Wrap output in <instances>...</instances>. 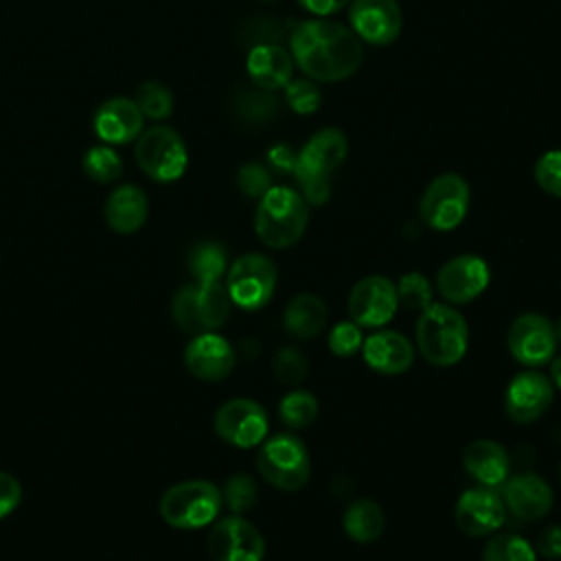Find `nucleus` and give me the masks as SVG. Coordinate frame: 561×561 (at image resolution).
<instances>
[{
	"label": "nucleus",
	"mask_w": 561,
	"mask_h": 561,
	"mask_svg": "<svg viewBox=\"0 0 561 561\" xmlns=\"http://www.w3.org/2000/svg\"><path fill=\"white\" fill-rule=\"evenodd\" d=\"M230 296L221 280H195L173 296V320L186 333L219 329L230 316Z\"/></svg>",
	"instance_id": "5"
},
{
	"label": "nucleus",
	"mask_w": 561,
	"mask_h": 561,
	"mask_svg": "<svg viewBox=\"0 0 561 561\" xmlns=\"http://www.w3.org/2000/svg\"><path fill=\"white\" fill-rule=\"evenodd\" d=\"M559 480H561V467H559Z\"/></svg>",
	"instance_id": "47"
},
{
	"label": "nucleus",
	"mask_w": 561,
	"mask_h": 561,
	"mask_svg": "<svg viewBox=\"0 0 561 561\" xmlns=\"http://www.w3.org/2000/svg\"><path fill=\"white\" fill-rule=\"evenodd\" d=\"M188 270L195 280H221L226 272V252L221 245L204 241L188 254Z\"/></svg>",
	"instance_id": "29"
},
{
	"label": "nucleus",
	"mask_w": 561,
	"mask_h": 561,
	"mask_svg": "<svg viewBox=\"0 0 561 561\" xmlns=\"http://www.w3.org/2000/svg\"><path fill=\"white\" fill-rule=\"evenodd\" d=\"M215 432L232 447L248 449L267 436V412L252 399H230L215 412Z\"/></svg>",
	"instance_id": "11"
},
{
	"label": "nucleus",
	"mask_w": 561,
	"mask_h": 561,
	"mask_svg": "<svg viewBox=\"0 0 561 561\" xmlns=\"http://www.w3.org/2000/svg\"><path fill=\"white\" fill-rule=\"evenodd\" d=\"M221 491L208 480H184L169 486L158 504L160 517L173 528H202L217 519Z\"/></svg>",
	"instance_id": "6"
},
{
	"label": "nucleus",
	"mask_w": 561,
	"mask_h": 561,
	"mask_svg": "<svg viewBox=\"0 0 561 561\" xmlns=\"http://www.w3.org/2000/svg\"><path fill=\"white\" fill-rule=\"evenodd\" d=\"M289 53L307 77L324 83L348 79L364 61L362 39L348 26L327 18L298 22L289 33Z\"/></svg>",
	"instance_id": "1"
},
{
	"label": "nucleus",
	"mask_w": 561,
	"mask_h": 561,
	"mask_svg": "<svg viewBox=\"0 0 561 561\" xmlns=\"http://www.w3.org/2000/svg\"><path fill=\"white\" fill-rule=\"evenodd\" d=\"M550 375H552V383L561 390V357L552 362V370H550Z\"/></svg>",
	"instance_id": "45"
},
{
	"label": "nucleus",
	"mask_w": 561,
	"mask_h": 561,
	"mask_svg": "<svg viewBox=\"0 0 561 561\" xmlns=\"http://www.w3.org/2000/svg\"><path fill=\"white\" fill-rule=\"evenodd\" d=\"M208 552L213 561H263L265 541L248 519L230 515L213 524Z\"/></svg>",
	"instance_id": "12"
},
{
	"label": "nucleus",
	"mask_w": 561,
	"mask_h": 561,
	"mask_svg": "<svg viewBox=\"0 0 561 561\" xmlns=\"http://www.w3.org/2000/svg\"><path fill=\"white\" fill-rule=\"evenodd\" d=\"M469 329L462 313L447 305H430L416 322L421 355L434 366L458 364L467 353Z\"/></svg>",
	"instance_id": "4"
},
{
	"label": "nucleus",
	"mask_w": 561,
	"mask_h": 561,
	"mask_svg": "<svg viewBox=\"0 0 561 561\" xmlns=\"http://www.w3.org/2000/svg\"><path fill=\"white\" fill-rule=\"evenodd\" d=\"M136 105L140 107L142 116L151 121H164L173 112V94L160 81H145L136 90Z\"/></svg>",
	"instance_id": "32"
},
{
	"label": "nucleus",
	"mask_w": 561,
	"mask_h": 561,
	"mask_svg": "<svg viewBox=\"0 0 561 561\" xmlns=\"http://www.w3.org/2000/svg\"><path fill=\"white\" fill-rule=\"evenodd\" d=\"M342 524H344L346 535L353 541L370 543V541L381 537L383 526H386V517H383V511L377 502H373L370 497H359V500H355L346 506Z\"/></svg>",
	"instance_id": "27"
},
{
	"label": "nucleus",
	"mask_w": 561,
	"mask_h": 561,
	"mask_svg": "<svg viewBox=\"0 0 561 561\" xmlns=\"http://www.w3.org/2000/svg\"><path fill=\"white\" fill-rule=\"evenodd\" d=\"M105 221L118 234H131L142 228L149 215V202L136 184L116 186L105 202Z\"/></svg>",
	"instance_id": "25"
},
{
	"label": "nucleus",
	"mask_w": 561,
	"mask_h": 561,
	"mask_svg": "<svg viewBox=\"0 0 561 561\" xmlns=\"http://www.w3.org/2000/svg\"><path fill=\"white\" fill-rule=\"evenodd\" d=\"M364 362L381 375H401L412 366L414 351L405 335L397 331H377L362 344Z\"/></svg>",
	"instance_id": "23"
},
{
	"label": "nucleus",
	"mask_w": 561,
	"mask_h": 561,
	"mask_svg": "<svg viewBox=\"0 0 561 561\" xmlns=\"http://www.w3.org/2000/svg\"><path fill=\"white\" fill-rule=\"evenodd\" d=\"M226 289L232 305L256 311L265 307L276 289V265L259 252L239 256L226 274Z\"/></svg>",
	"instance_id": "10"
},
{
	"label": "nucleus",
	"mask_w": 561,
	"mask_h": 561,
	"mask_svg": "<svg viewBox=\"0 0 561 561\" xmlns=\"http://www.w3.org/2000/svg\"><path fill=\"white\" fill-rule=\"evenodd\" d=\"M554 337H557V342H561V318L554 324Z\"/></svg>",
	"instance_id": "46"
},
{
	"label": "nucleus",
	"mask_w": 561,
	"mask_h": 561,
	"mask_svg": "<svg viewBox=\"0 0 561 561\" xmlns=\"http://www.w3.org/2000/svg\"><path fill=\"white\" fill-rule=\"evenodd\" d=\"M245 70L256 88L265 92H276L291 81L294 59L291 53H287L283 46L274 42H261L250 48Z\"/></svg>",
	"instance_id": "22"
},
{
	"label": "nucleus",
	"mask_w": 561,
	"mask_h": 561,
	"mask_svg": "<svg viewBox=\"0 0 561 561\" xmlns=\"http://www.w3.org/2000/svg\"><path fill=\"white\" fill-rule=\"evenodd\" d=\"M237 112L245 118L265 121L276 110V99L259 94V92H241L237 96Z\"/></svg>",
	"instance_id": "40"
},
{
	"label": "nucleus",
	"mask_w": 561,
	"mask_h": 561,
	"mask_svg": "<svg viewBox=\"0 0 561 561\" xmlns=\"http://www.w3.org/2000/svg\"><path fill=\"white\" fill-rule=\"evenodd\" d=\"M506 344L513 355L524 366H543L552 359L557 348L554 327L539 313L517 316L506 333Z\"/></svg>",
	"instance_id": "14"
},
{
	"label": "nucleus",
	"mask_w": 561,
	"mask_h": 561,
	"mask_svg": "<svg viewBox=\"0 0 561 561\" xmlns=\"http://www.w3.org/2000/svg\"><path fill=\"white\" fill-rule=\"evenodd\" d=\"M535 182L552 197H561V149L546 151L535 162Z\"/></svg>",
	"instance_id": "37"
},
{
	"label": "nucleus",
	"mask_w": 561,
	"mask_h": 561,
	"mask_svg": "<svg viewBox=\"0 0 561 561\" xmlns=\"http://www.w3.org/2000/svg\"><path fill=\"white\" fill-rule=\"evenodd\" d=\"M256 502V484L245 473H234L226 480L221 489V504H226L234 515L252 508Z\"/></svg>",
	"instance_id": "34"
},
{
	"label": "nucleus",
	"mask_w": 561,
	"mask_h": 561,
	"mask_svg": "<svg viewBox=\"0 0 561 561\" xmlns=\"http://www.w3.org/2000/svg\"><path fill=\"white\" fill-rule=\"evenodd\" d=\"M506 515L502 495L491 486H476L460 493L456 502V524L469 537L495 533Z\"/></svg>",
	"instance_id": "17"
},
{
	"label": "nucleus",
	"mask_w": 561,
	"mask_h": 561,
	"mask_svg": "<svg viewBox=\"0 0 561 561\" xmlns=\"http://www.w3.org/2000/svg\"><path fill=\"white\" fill-rule=\"evenodd\" d=\"M81 167H83V173L99 184H110V182L118 180L123 173L121 156L105 142L90 147L83 153Z\"/></svg>",
	"instance_id": "28"
},
{
	"label": "nucleus",
	"mask_w": 561,
	"mask_h": 561,
	"mask_svg": "<svg viewBox=\"0 0 561 561\" xmlns=\"http://www.w3.org/2000/svg\"><path fill=\"white\" fill-rule=\"evenodd\" d=\"M256 469L263 480L276 489L298 491L307 484L311 473L309 451L298 436L280 432L261 443L256 454Z\"/></svg>",
	"instance_id": "7"
},
{
	"label": "nucleus",
	"mask_w": 561,
	"mask_h": 561,
	"mask_svg": "<svg viewBox=\"0 0 561 561\" xmlns=\"http://www.w3.org/2000/svg\"><path fill=\"white\" fill-rule=\"evenodd\" d=\"M267 160H270V164H272L274 171H278V173L291 171V173H294L296 153L291 151V147H287V145H283V142L274 145V147L267 151Z\"/></svg>",
	"instance_id": "43"
},
{
	"label": "nucleus",
	"mask_w": 561,
	"mask_h": 561,
	"mask_svg": "<svg viewBox=\"0 0 561 561\" xmlns=\"http://www.w3.org/2000/svg\"><path fill=\"white\" fill-rule=\"evenodd\" d=\"M469 184L458 173L436 175L423 191L419 202V215L425 226L447 232L462 224L469 210Z\"/></svg>",
	"instance_id": "9"
},
{
	"label": "nucleus",
	"mask_w": 561,
	"mask_h": 561,
	"mask_svg": "<svg viewBox=\"0 0 561 561\" xmlns=\"http://www.w3.org/2000/svg\"><path fill=\"white\" fill-rule=\"evenodd\" d=\"M136 164L156 182H175L184 175L188 153L182 136L169 125H153L136 138Z\"/></svg>",
	"instance_id": "8"
},
{
	"label": "nucleus",
	"mask_w": 561,
	"mask_h": 561,
	"mask_svg": "<svg viewBox=\"0 0 561 561\" xmlns=\"http://www.w3.org/2000/svg\"><path fill=\"white\" fill-rule=\"evenodd\" d=\"M535 559H537V552L530 546V541L513 533L491 537L482 550V561H535Z\"/></svg>",
	"instance_id": "31"
},
{
	"label": "nucleus",
	"mask_w": 561,
	"mask_h": 561,
	"mask_svg": "<svg viewBox=\"0 0 561 561\" xmlns=\"http://www.w3.org/2000/svg\"><path fill=\"white\" fill-rule=\"evenodd\" d=\"M309 221L307 199L289 186H270L254 213V232L267 248L294 245Z\"/></svg>",
	"instance_id": "3"
},
{
	"label": "nucleus",
	"mask_w": 561,
	"mask_h": 561,
	"mask_svg": "<svg viewBox=\"0 0 561 561\" xmlns=\"http://www.w3.org/2000/svg\"><path fill=\"white\" fill-rule=\"evenodd\" d=\"M462 467L476 482H480V486L495 489L506 482L511 458L500 443L478 438L465 447Z\"/></svg>",
	"instance_id": "24"
},
{
	"label": "nucleus",
	"mask_w": 561,
	"mask_h": 561,
	"mask_svg": "<svg viewBox=\"0 0 561 561\" xmlns=\"http://www.w3.org/2000/svg\"><path fill=\"white\" fill-rule=\"evenodd\" d=\"M537 552L546 559H559L561 557V526H548L539 539H537Z\"/></svg>",
	"instance_id": "42"
},
{
	"label": "nucleus",
	"mask_w": 561,
	"mask_h": 561,
	"mask_svg": "<svg viewBox=\"0 0 561 561\" xmlns=\"http://www.w3.org/2000/svg\"><path fill=\"white\" fill-rule=\"evenodd\" d=\"M305 11H309L311 15L318 18H327L333 15L337 11H342L351 0H296Z\"/></svg>",
	"instance_id": "44"
},
{
	"label": "nucleus",
	"mask_w": 561,
	"mask_h": 561,
	"mask_svg": "<svg viewBox=\"0 0 561 561\" xmlns=\"http://www.w3.org/2000/svg\"><path fill=\"white\" fill-rule=\"evenodd\" d=\"M184 364L202 381H221L234 368V348L215 331L197 333L184 348Z\"/></svg>",
	"instance_id": "19"
},
{
	"label": "nucleus",
	"mask_w": 561,
	"mask_h": 561,
	"mask_svg": "<svg viewBox=\"0 0 561 561\" xmlns=\"http://www.w3.org/2000/svg\"><path fill=\"white\" fill-rule=\"evenodd\" d=\"M237 184L248 197H263L272 186L270 171L256 162H248L237 173Z\"/></svg>",
	"instance_id": "39"
},
{
	"label": "nucleus",
	"mask_w": 561,
	"mask_h": 561,
	"mask_svg": "<svg viewBox=\"0 0 561 561\" xmlns=\"http://www.w3.org/2000/svg\"><path fill=\"white\" fill-rule=\"evenodd\" d=\"M399 307L397 287L386 276H366L348 294L351 320L362 329L388 324Z\"/></svg>",
	"instance_id": "13"
},
{
	"label": "nucleus",
	"mask_w": 561,
	"mask_h": 561,
	"mask_svg": "<svg viewBox=\"0 0 561 561\" xmlns=\"http://www.w3.org/2000/svg\"><path fill=\"white\" fill-rule=\"evenodd\" d=\"M142 121L145 116L134 99L114 96L99 105L92 127L96 138L105 145H125L140 136Z\"/></svg>",
	"instance_id": "20"
},
{
	"label": "nucleus",
	"mask_w": 561,
	"mask_h": 561,
	"mask_svg": "<svg viewBox=\"0 0 561 561\" xmlns=\"http://www.w3.org/2000/svg\"><path fill=\"white\" fill-rule=\"evenodd\" d=\"M318 414V401L307 390H294L283 397L278 405V416L285 427L289 430H302L313 423Z\"/></svg>",
	"instance_id": "30"
},
{
	"label": "nucleus",
	"mask_w": 561,
	"mask_h": 561,
	"mask_svg": "<svg viewBox=\"0 0 561 561\" xmlns=\"http://www.w3.org/2000/svg\"><path fill=\"white\" fill-rule=\"evenodd\" d=\"M285 101L287 105L296 112V114H313L318 112L320 103H322V92L313 81L307 79H291L285 88Z\"/></svg>",
	"instance_id": "35"
},
{
	"label": "nucleus",
	"mask_w": 561,
	"mask_h": 561,
	"mask_svg": "<svg viewBox=\"0 0 561 561\" xmlns=\"http://www.w3.org/2000/svg\"><path fill=\"white\" fill-rule=\"evenodd\" d=\"M22 500V484L15 476L0 471V519L18 508Z\"/></svg>",
	"instance_id": "41"
},
{
	"label": "nucleus",
	"mask_w": 561,
	"mask_h": 561,
	"mask_svg": "<svg viewBox=\"0 0 561 561\" xmlns=\"http://www.w3.org/2000/svg\"><path fill=\"white\" fill-rule=\"evenodd\" d=\"M327 305L313 294L294 296L283 311V327L296 340H311L324 331Z\"/></svg>",
	"instance_id": "26"
},
{
	"label": "nucleus",
	"mask_w": 561,
	"mask_h": 561,
	"mask_svg": "<svg viewBox=\"0 0 561 561\" xmlns=\"http://www.w3.org/2000/svg\"><path fill=\"white\" fill-rule=\"evenodd\" d=\"M348 153L346 134L337 127L318 129L296 153L294 175L307 204L320 206L331 195V175Z\"/></svg>",
	"instance_id": "2"
},
{
	"label": "nucleus",
	"mask_w": 561,
	"mask_h": 561,
	"mask_svg": "<svg viewBox=\"0 0 561 561\" xmlns=\"http://www.w3.org/2000/svg\"><path fill=\"white\" fill-rule=\"evenodd\" d=\"M554 399V386L548 377L535 370L515 375L504 394V410L515 423H533L543 416Z\"/></svg>",
	"instance_id": "18"
},
{
	"label": "nucleus",
	"mask_w": 561,
	"mask_h": 561,
	"mask_svg": "<svg viewBox=\"0 0 561 561\" xmlns=\"http://www.w3.org/2000/svg\"><path fill=\"white\" fill-rule=\"evenodd\" d=\"M489 285V265L476 254H458L443 263L436 274L440 296L451 305H465L478 298Z\"/></svg>",
	"instance_id": "16"
},
{
	"label": "nucleus",
	"mask_w": 561,
	"mask_h": 561,
	"mask_svg": "<svg viewBox=\"0 0 561 561\" xmlns=\"http://www.w3.org/2000/svg\"><path fill=\"white\" fill-rule=\"evenodd\" d=\"M364 344L362 337V327H357L353 320L348 322H337L329 331V348L337 357H351L355 355Z\"/></svg>",
	"instance_id": "38"
},
{
	"label": "nucleus",
	"mask_w": 561,
	"mask_h": 561,
	"mask_svg": "<svg viewBox=\"0 0 561 561\" xmlns=\"http://www.w3.org/2000/svg\"><path fill=\"white\" fill-rule=\"evenodd\" d=\"M272 370L276 375V379L285 386H298L309 370V364L305 359V355L294 348V346H283L276 351L274 359H272Z\"/></svg>",
	"instance_id": "33"
},
{
	"label": "nucleus",
	"mask_w": 561,
	"mask_h": 561,
	"mask_svg": "<svg viewBox=\"0 0 561 561\" xmlns=\"http://www.w3.org/2000/svg\"><path fill=\"white\" fill-rule=\"evenodd\" d=\"M348 22L362 42L388 46L399 37L403 15L397 0H351Z\"/></svg>",
	"instance_id": "15"
},
{
	"label": "nucleus",
	"mask_w": 561,
	"mask_h": 561,
	"mask_svg": "<svg viewBox=\"0 0 561 561\" xmlns=\"http://www.w3.org/2000/svg\"><path fill=\"white\" fill-rule=\"evenodd\" d=\"M397 298L405 307L423 311L425 307L432 305V289H430L427 278L419 272H410V274L401 276V280L397 285Z\"/></svg>",
	"instance_id": "36"
},
{
	"label": "nucleus",
	"mask_w": 561,
	"mask_h": 561,
	"mask_svg": "<svg viewBox=\"0 0 561 561\" xmlns=\"http://www.w3.org/2000/svg\"><path fill=\"white\" fill-rule=\"evenodd\" d=\"M504 506L519 519L533 522L548 515L552 508L554 495L550 484L533 471L517 473L513 478H506L504 482Z\"/></svg>",
	"instance_id": "21"
}]
</instances>
